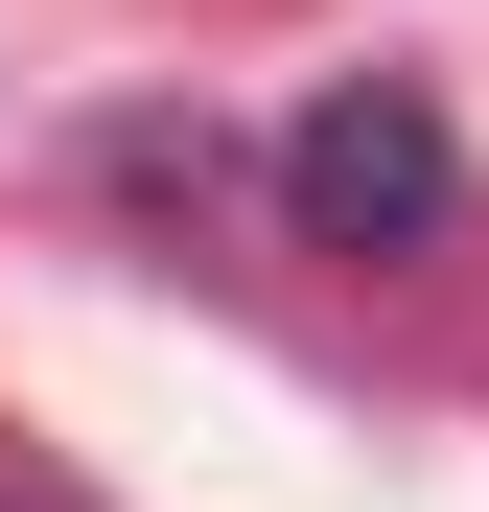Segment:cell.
<instances>
[{
    "mask_svg": "<svg viewBox=\"0 0 489 512\" xmlns=\"http://www.w3.org/2000/svg\"><path fill=\"white\" fill-rule=\"evenodd\" d=\"M280 210H303L326 256H420V233L466 210V140H443V94H420V70H350V94L280 140Z\"/></svg>",
    "mask_w": 489,
    "mask_h": 512,
    "instance_id": "cell-1",
    "label": "cell"
}]
</instances>
